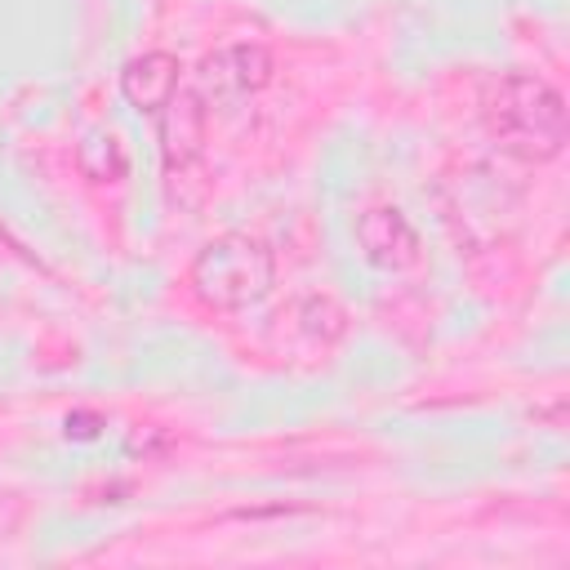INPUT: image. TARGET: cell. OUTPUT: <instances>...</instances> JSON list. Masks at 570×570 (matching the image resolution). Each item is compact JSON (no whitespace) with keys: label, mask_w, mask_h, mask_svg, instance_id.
<instances>
[{"label":"cell","mask_w":570,"mask_h":570,"mask_svg":"<svg viewBox=\"0 0 570 570\" xmlns=\"http://www.w3.org/2000/svg\"><path fill=\"white\" fill-rule=\"evenodd\" d=\"M485 116L499 147L521 160H552L566 142V98L530 71H508L490 89Z\"/></svg>","instance_id":"obj_1"},{"label":"cell","mask_w":570,"mask_h":570,"mask_svg":"<svg viewBox=\"0 0 570 570\" xmlns=\"http://www.w3.org/2000/svg\"><path fill=\"white\" fill-rule=\"evenodd\" d=\"M187 281L209 312H240L272 289L276 263L272 249L254 236H218L191 258Z\"/></svg>","instance_id":"obj_2"},{"label":"cell","mask_w":570,"mask_h":570,"mask_svg":"<svg viewBox=\"0 0 570 570\" xmlns=\"http://www.w3.org/2000/svg\"><path fill=\"white\" fill-rule=\"evenodd\" d=\"M272 80V53L254 40H236L214 49L200 67H196V98L200 102H240L249 94H258Z\"/></svg>","instance_id":"obj_3"},{"label":"cell","mask_w":570,"mask_h":570,"mask_svg":"<svg viewBox=\"0 0 570 570\" xmlns=\"http://www.w3.org/2000/svg\"><path fill=\"white\" fill-rule=\"evenodd\" d=\"M356 245L374 267H410L419 258V232L396 205H374L356 218Z\"/></svg>","instance_id":"obj_4"},{"label":"cell","mask_w":570,"mask_h":570,"mask_svg":"<svg viewBox=\"0 0 570 570\" xmlns=\"http://www.w3.org/2000/svg\"><path fill=\"white\" fill-rule=\"evenodd\" d=\"M120 94H125L129 107L160 116L178 98V58L165 53V49H151V53L129 58L125 71H120Z\"/></svg>","instance_id":"obj_5"},{"label":"cell","mask_w":570,"mask_h":570,"mask_svg":"<svg viewBox=\"0 0 570 570\" xmlns=\"http://www.w3.org/2000/svg\"><path fill=\"white\" fill-rule=\"evenodd\" d=\"M76 165L89 183H116L129 174V151L111 129H89L76 147Z\"/></svg>","instance_id":"obj_6"},{"label":"cell","mask_w":570,"mask_h":570,"mask_svg":"<svg viewBox=\"0 0 570 570\" xmlns=\"http://www.w3.org/2000/svg\"><path fill=\"white\" fill-rule=\"evenodd\" d=\"M165 111H169V120H165V156H169V165L174 160L183 165L200 142V107H196V98H174Z\"/></svg>","instance_id":"obj_7"},{"label":"cell","mask_w":570,"mask_h":570,"mask_svg":"<svg viewBox=\"0 0 570 570\" xmlns=\"http://www.w3.org/2000/svg\"><path fill=\"white\" fill-rule=\"evenodd\" d=\"M62 428H67L71 441H94V436L102 432V414H94V410H71Z\"/></svg>","instance_id":"obj_8"}]
</instances>
